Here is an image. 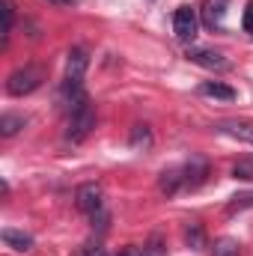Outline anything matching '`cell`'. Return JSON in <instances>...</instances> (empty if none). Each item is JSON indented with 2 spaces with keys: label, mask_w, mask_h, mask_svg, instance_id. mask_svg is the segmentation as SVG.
<instances>
[{
  "label": "cell",
  "mask_w": 253,
  "mask_h": 256,
  "mask_svg": "<svg viewBox=\"0 0 253 256\" xmlns=\"http://www.w3.org/2000/svg\"><path fill=\"white\" fill-rule=\"evenodd\" d=\"M3 242L12 248V250H30L33 248V236H27V232H21V230H3Z\"/></svg>",
  "instance_id": "cell-12"
},
{
  "label": "cell",
  "mask_w": 253,
  "mask_h": 256,
  "mask_svg": "<svg viewBox=\"0 0 253 256\" xmlns=\"http://www.w3.org/2000/svg\"><path fill=\"white\" fill-rule=\"evenodd\" d=\"M182 173H185V185L196 188V185H202V182H206V176H208V167H206V161L194 158V161H190Z\"/></svg>",
  "instance_id": "cell-11"
},
{
  "label": "cell",
  "mask_w": 253,
  "mask_h": 256,
  "mask_svg": "<svg viewBox=\"0 0 253 256\" xmlns=\"http://www.w3.org/2000/svg\"><path fill=\"white\" fill-rule=\"evenodd\" d=\"M242 24H244V33L253 36V0L248 3V9H244V18H242Z\"/></svg>",
  "instance_id": "cell-18"
},
{
  "label": "cell",
  "mask_w": 253,
  "mask_h": 256,
  "mask_svg": "<svg viewBox=\"0 0 253 256\" xmlns=\"http://www.w3.org/2000/svg\"><path fill=\"white\" fill-rule=\"evenodd\" d=\"M24 116H18V114H3L0 116V137H15L21 128H24Z\"/></svg>",
  "instance_id": "cell-14"
},
{
  "label": "cell",
  "mask_w": 253,
  "mask_h": 256,
  "mask_svg": "<svg viewBox=\"0 0 253 256\" xmlns=\"http://www.w3.org/2000/svg\"><path fill=\"white\" fill-rule=\"evenodd\" d=\"M188 60L196 63V66H202V68H208V72H226V68H230V60H226L224 54L208 51V48H190Z\"/></svg>",
  "instance_id": "cell-4"
},
{
  "label": "cell",
  "mask_w": 253,
  "mask_h": 256,
  "mask_svg": "<svg viewBox=\"0 0 253 256\" xmlns=\"http://www.w3.org/2000/svg\"><path fill=\"white\" fill-rule=\"evenodd\" d=\"M185 242H188L190 250H200V248L206 244V232H202L200 224H188V230H185Z\"/></svg>",
  "instance_id": "cell-16"
},
{
  "label": "cell",
  "mask_w": 253,
  "mask_h": 256,
  "mask_svg": "<svg viewBox=\"0 0 253 256\" xmlns=\"http://www.w3.org/2000/svg\"><path fill=\"white\" fill-rule=\"evenodd\" d=\"M78 256H102V248H98V242H90V244H84Z\"/></svg>",
  "instance_id": "cell-20"
},
{
  "label": "cell",
  "mask_w": 253,
  "mask_h": 256,
  "mask_svg": "<svg viewBox=\"0 0 253 256\" xmlns=\"http://www.w3.org/2000/svg\"><path fill=\"white\" fill-rule=\"evenodd\" d=\"M200 96L214 98V102H236V90L226 86V84H220V80H206V84H200Z\"/></svg>",
  "instance_id": "cell-8"
},
{
  "label": "cell",
  "mask_w": 253,
  "mask_h": 256,
  "mask_svg": "<svg viewBox=\"0 0 253 256\" xmlns=\"http://www.w3.org/2000/svg\"><path fill=\"white\" fill-rule=\"evenodd\" d=\"M226 6H230V0H206V6H202V24L206 27H220L224 24V15H226Z\"/></svg>",
  "instance_id": "cell-7"
},
{
  "label": "cell",
  "mask_w": 253,
  "mask_h": 256,
  "mask_svg": "<svg viewBox=\"0 0 253 256\" xmlns=\"http://www.w3.org/2000/svg\"><path fill=\"white\" fill-rule=\"evenodd\" d=\"M90 66V51L86 48H72L68 57H66V78H74V80H84V72Z\"/></svg>",
  "instance_id": "cell-6"
},
{
  "label": "cell",
  "mask_w": 253,
  "mask_h": 256,
  "mask_svg": "<svg viewBox=\"0 0 253 256\" xmlns=\"http://www.w3.org/2000/svg\"><path fill=\"white\" fill-rule=\"evenodd\" d=\"M74 202H78V208L84 212V214H102V206H104V191L96 185V182H86V185H80L78 194H74Z\"/></svg>",
  "instance_id": "cell-3"
},
{
  "label": "cell",
  "mask_w": 253,
  "mask_h": 256,
  "mask_svg": "<svg viewBox=\"0 0 253 256\" xmlns=\"http://www.w3.org/2000/svg\"><path fill=\"white\" fill-rule=\"evenodd\" d=\"M214 131H220V134H230V137H238V140H248L253 143V126L250 122H238V120H224V122H218Z\"/></svg>",
  "instance_id": "cell-9"
},
{
  "label": "cell",
  "mask_w": 253,
  "mask_h": 256,
  "mask_svg": "<svg viewBox=\"0 0 253 256\" xmlns=\"http://www.w3.org/2000/svg\"><path fill=\"white\" fill-rule=\"evenodd\" d=\"M45 78H48L45 66H21V68H15V72L6 78V92H9L12 98H24V96L36 92V90L45 84Z\"/></svg>",
  "instance_id": "cell-1"
},
{
  "label": "cell",
  "mask_w": 253,
  "mask_h": 256,
  "mask_svg": "<svg viewBox=\"0 0 253 256\" xmlns=\"http://www.w3.org/2000/svg\"><path fill=\"white\" fill-rule=\"evenodd\" d=\"M173 30L182 42H190L196 36V12L190 6H179L176 15H173Z\"/></svg>",
  "instance_id": "cell-5"
},
{
  "label": "cell",
  "mask_w": 253,
  "mask_h": 256,
  "mask_svg": "<svg viewBox=\"0 0 253 256\" xmlns=\"http://www.w3.org/2000/svg\"><path fill=\"white\" fill-rule=\"evenodd\" d=\"M143 256H164L161 242H158V238H152V242H149V248H143Z\"/></svg>",
  "instance_id": "cell-19"
},
{
  "label": "cell",
  "mask_w": 253,
  "mask_h": 256,
  "mask_svg": "<svg viewBox=\"0 0 253 256\" xmlns=\"http://www.w3.org/2000/svg\"><path fill=\"white\" fill-rule=\"evenodd\" d=\"M96 128V110L90 104V98L84 96L78 104H72V116H68V128H66V140L68 143H80L90 137V131Z\"/></svg>",
  "instance_id": "cell-2"
},
{
  "label": "cell",
  "mask_w": 253,
  "mask_h": 256,
  "mask_svg": "<svg viewBox=\"0 0 253 256\" xmlns=\"http://www.w3.org/2000/svg\"><path fill=\"white\" fill-rule=\"evenodd\" d=\"M131 149H137V152H143V149H149L152 146V128L149 126H134L131 128Z\"/></svg>",
  "instance_id": "cell-13"
},
{
  "label": "cell",
  "mask_w": 253,
  "mask_h": 256,
  "mask_svg": "<svg viewBox=\"0 0 253 256\" xmlns=\"http://www.w3.org/2000/svg\"><path fill=\"white\" fill-rule=\"evenodd\" d=\"M232 176H236V179H253V170L242 164V167H236V170H232Z\"/></svg>",
  "instance_id": "cell-21"
},
{
  "label": "cell",
  "mask_w": 253,
  "mask_h": 256,
  "mask_svg": "<svg viewBox=\"0 0 253 256\" xmlns=\"http://www.w3.org/2000/svg\"><path fill=\"white\" fill-rule=\"evenodd\" d=\"M0 6H3V45H6V39L12 33V24H15V3L12 0H0Z\"/></svg>",
  "instance_id": "cell-17"
},
{
  "label": "cell",
  "mask_w": 253,
  "mask_h": 256,
  "mask_svg": "<svg viewBox=\"0 0 253 256\" xmlns=\"http://www.w3.org/2000/svg\"><path fill=\"white\" fill-rule=\"evenodd\" d=\"M51 3H57V6H66V3H72V0H51Z\"/></svg>",
  "instance_id": "cell-22"
},
{
  "label": "cell",
  "mask_w": 253,
  "mask_h": 256,
  "mask_svg": "<svg viewBox=\"0 0 253 256\" xmlns=\"http://www.w3.org/2000/svg\"><path fill=\"white\" fill-rule=\"evenodd\" d=\"M182 185H185V173H182V170H164V173H161V182H158L161 194L173 196V194L179 191Z\"/></svg>",
  "instance_id": "cell-10"
},
{
  "label": "cell",
  "mask_w": 253,
  "mask_h": 256,
  "mask_svg": "<svg viewBox=\"0 0 253 256\" xmlns=\"http://www.w3.org/2000/svg\"><path fill=\"white\" fill-rule=\"evenodd\" d=\"M212 256H242V244L236 238H220V242H214Z\"/></svg>",
  "instance_id": "cell-15"
},
{
  "label": "cell",
  "mask_w": 253,
  "mask_h": 256,
  "mask_svg": "<svg viewBox=\"0 0 253 256\" xmlns=\"http://www.w3.org/2000/svg\"><path fill=\"white\" fill-rule=\"evenodd\" d=\"M126 256H128V254H126Z\"/></svg>",
  "instance_id": "cell-23"
}]
</instances>
